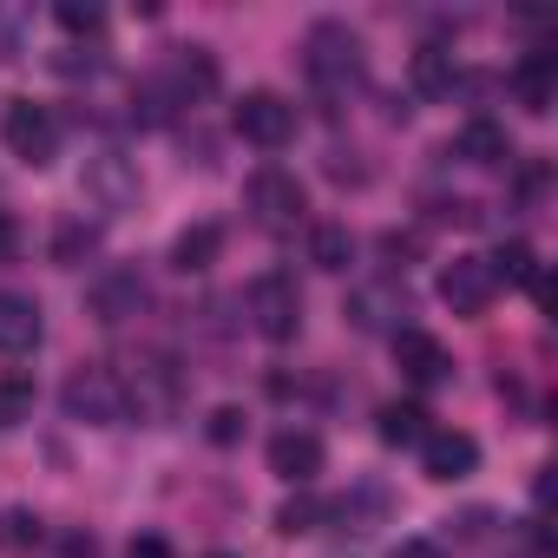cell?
<instances>
[{"label":"cell","instance_id":"2","mask_svg":"<svg viewBox=\"0 0 558 558\" xmlns=\"http://www.w3.org/2000/svg\"><path fill=\"white\" fill-rule=\"evenodd\" d=\"M243 210H250L256 230L290 236V230L310 217V191H303V178L283 171V165H256V171L243 178Z\"/></svg>","mask_w":558,"mask_h":558},{"label":"cell","instance_id":"13","mask_svg":"<svg viewBox=\"0 0 558 558\" xmlns=\"http://www.w3.org/2000/svg\"><path fill=\"white\" fill-rule=\"evenodd\" d=\"M40 336H47L40 303L21 296V290H0V355H34Z\"/></svg>","mask_w":558,"mask_h":558},{"label":"cell","instance_id":"32","mask_svg":"<svg viewBox=\"0 0 558 558\" xmlns=\"http://www.w3.org/2000/svg\"><path fill=\"white\" fill-rule=\"evenodd\" d=\"M60 551L66 558H99V538L93 532H60Z\"/></svg>","mask_w":558,"mask_h":558},{"label":"cell","instance_id":"26","mask_svg":"<svg viewBox=\"0 0 558 558\" xmlns=\"http://www.w3.org/2000/svg\"><path fill=\"white\" fill-rule=\"evenodd\" d=\"M316 525H323V499L316 493H296V499H283V512H276V532H283V538H303Z\"/></svg>","mask_w":558,"mask_h":558},{"label":"cell","instance_id":"17","mask_svg":"<svg viewBox=\"0 0 558 558\" xmlns=\"http://www.w3.org/2000/svg\"><path fill=\"white\" fill-rule=\"evenodd\" d=\"M512 93H519V106H525V112H551V99H558V60L538 47V53L512 73Z\"/></svg>","mask_w":558,"mask_h":558},{"label":"cell","instance_id":"16","mask_svg":"<svg viewBox=\"0 0 558 558\" xmlns=\"http://www.w3.org/2000/svg\"><path fill=\"white\" fill-rule=\"evenodd\" d=\"M388 486H355V493H342V499H323V519H342L349 532H375L381 519H388Z\"/></svg>","mask_w":558,"mask_h":558},{"label":"cell","instance_id":"33","mask_svg":"<svg viewBox=\"0 0 558 558\" xmlns=\"http://www.w3.org/2000/svg\"><path fill=\"white\" fill-rule=\"evenodd\" d=\"M388 558H440V545H434V538H401Z\"/></svg>","mask_w":558,"mask_h":558},{"label":"cell","instance_id":"30","mask_svg":"<svg viewBox=\"0 0 558 558\" xmlns=\"http://www.w3.org/2000/svg\"><path fill=\"white\" fill-rule=\"evenodd\" d=\"M125 558H178V551H171V538H165V532H138V538L125 545Z\"/></svg>","mask_w":558,"mask_h":558},{"label":"cell","instance_id":"20","mask_svg":"<svg viewBox=\"0 0 558 558\" xmlns=\"http://www.w3.org/2000/svg\"><path fill=\"white\" fill-rule=\"evenodd\" d=\"M93 250H99V223H86V217H60V230H53V263H60V269H80Z\"/></svg>","mask_w":558,"mask_h":558},{"label":"cell","instance_id":"7","mask_svg":"<svg viewBox=\"0 0 558 558\" xmlns=\"http://www.w3.org/2000/svg\"><path fill=\"white\" fill-rule=\"evenodd\" d=\"M493 296H499V283H493V269H486V256H453L447 269H440V303L453 310V316H486L493 310Z\"/></svg>","mask_w":558,"mask_h":558},{"label":"cell","instance_id":"3","mask_svg":"<svg viewBox=\"0 0 558 558\" xmlns=\"http://www.w3.org/2000/svg\"><path fill=\"white\" fill-rule=\"evenodd\" d=\"M243 310H250V329L263 342H276V349L303 336V290H296L290 269H263L256 283L243 290Z\"/></svg>","mask_w":558,"mask_h":558},{"label":"cell","instance_id":"23","mask_svg":"<svg viewBox=\"0 0 558 558\" xmlns=\"http://www.w3.org/2000/svg\"><path fill=\"white\" fill-rule=\"evenodd\" d=\"M486 269H493V283L506 290V283H532V276H538V263H532V243H499L493 256H486Z\"/></svg>","mask_w":558,"mask_h":558},{"label":"cell","instance_id":"5","mask_svg":"<svg viewBox=\"0 0 558 558\" xmlns=\"http://www.w3.org/2000/svg\"><path fill=\"white\" fill-rule=\"evenodd\" d=\"M60 401H66V414L86 421V427H119V421L132 414V408H125V381H119L112 368H73L66 388H60Z\"/></svg>","mask_w":558,"mask_h":558},{"label":"cell","instance_id":"10","mask_svg":"<svg viewBox=\"0 0 558 558\" xmlns=\"http://www.w3.org/2000/svg\"><path fill=\"white\" fill-rule=\"evenodd\" d=\"M323 460H329V447H323V434H310V427H283V434L269 440V473L290 480V486H310V480L323 473Z\"/></svg>","mask_w":558,"mask_h":558},{"label":"cell","instance_id":"12","mask_svg":"<svg viewBox=\"0 0 558 558\" xmlns=\"http://www.w3.org/2000/svg\"><path fill=\"white\" fill-rule=\"evenodd\" d=\"M395 362H401V381H414V388L453 381V355H447L427 329H401V336H395Z\"/></svg>","mask_w":558,"mask_h":558},{"label":"cell","instance_id":"21","mask_svg":"<svg viewBox=\"0 0 558 558\" xmlns=\"http://www.w3.org/2000/svg\"><path fill=\"white\" fill-rule=\"evenodd\" d=\"M310 263L329 269V276H342V269L355 263V236H349V223H316V236H310Z\"/></svg>","mask_w":558,"mask_h":558},{"label":"cell","instance_id":"11","mask_svg":"<svg viewBox=\"0 0 558 558\" xmlns=\"http://www.w3.org/2000/svg\"><path fill=\"white\" fill-rule=\"evenodd\" d=\"M473 466H480V440H473V434H460V427H434V434L421 440V473H427V480L453 486V480H466Z\"/></svg>","mask_w":558,"mask_h":558},{"label":"cell","instance_id":"15","mask_svg":"<svg viewBox=\"0 0 558 558\" xmlns=\"http://www.w3.org/2000/svg\"><path fill=\"white\" fill-rule=\"evenodd\" d=\"M395 316H408V290H395V283L355 290V296H349V323H355V329H388V336H401Z\"/></svg>","mask_w":558,"mask_h":558},{"label":"cell","instance_id":"31","mask_svg":"<svg viewBox=\"0 0 558 558\" xmlns=\"http://www.w3.org/2000/svg\"><path fill=\"white\" fill-rule=\"evenodd\" d=\"M0 263H21V223H14V210H0Z\"/></svg>","mask_w":558,"mask_h":558},{"label":"cell","instance_id":"24","mask_svg":"<svg viewBox=\"0 0 558 558\" xmlns=\"http://www.w3.org/2000/svg\"><path fill=\"white\" fill-rule=\"evenodd\" d=\"M414 86H421V93H434V99H440V93H453V86H460V73H453V53H440V47H421V53H414Z\"/></svg>","mask_w":558,"mask_h":558},{"label":"cell","instance_id":"28","mask_svg":"<svg viewBox=\"0 0 558 558\" xmlns=\"http://www.w3.org/2000/svg\"><path fill=\"white\" fill-rule=\"evenodd\" d=\"M493 525H499V512H486V506H473V512H460V519H447V538H453V545H480V538H493Z\"/></svg>","mask_w":558,"mask_h":558},{"label":"cell","instance_id":"29","mask_svg":"<svg viewBox=\"0 0 558 558\" xmlns=\"http://www.w3.org/2000/svg\"><path fill=\"white\" fill-rule=\"evenodd\" d=\"M204 440H210V447H236V440H243V408H210Z\"/></svg>","mask_w":558,"mask_h":558},{"label":"cell","instance_id":"14","mask_svg":"<svg viewBox=\"0 0 558 558\" xmlns=\"http://www.w3.org/2000/svg\"><path fill=\"white\" fill-rule=\"evenodd\" d=\"M223 256V223H191V230H178V243H171V269L178 276H204L210 263Z\"/></svg>","mask_w":558,"mask_h":558},{"label":"cell","instance_id":"6","mask_svg":"<svg viewBox=\"0 0 558 558\" xmlns=\"http://www.w3.org/2000/svg\"><path fill=\"white\" fill-rule=\"evenodd\" d=\"M0 132H8V151L21 165H34V171H47L60 158V119L47 106H34V99H8V125Z\"/></svg>","mask_w":558,"mask_h":558},{"label":"cell","instance_id":"9","mask_svg":"<svg viewBox=\"0 0 558 558\" xmlns=\"http://www.w3.org/2000/svg\"><path fill=\"white\" fill-rule=\"evenodd\" d=\"M138 310H145V276H138V269H106L99 283L86 290V316L106 323V329H119V323L138 316Z\"/></svg>","mask_w":558,"mask_h":558},{"label":"cell","instance_id":"4","mask_svg":"<svg viewBox=\"0 0 558 558\" xmlns=\"http://www.w3.org/2000/svg\"><path fill=\"white\" fill-rule=\"evenodd\" d=\"M230 125H236V138H250V145H263V151H283V145L296 138V106H290L283 93H269V86H250V93L230 106Z\"/></svg>","mask_w":558,"mask_h":558},{"label":"cell","instance_id":"27","mask_svg":"<svg viewBox=\"0 0 558 558\" xmlns=\"http://www.w3.org/2000/svg\"><path fill=\"white\" fill-rule=\"evenodd\" d=\"M53 21H60L66 34H99V27H106V8H99V0H60Z\"/></svg>","mask_w":558,"mask_h":558},{"label":"cell","instance_id":"19","mask_svg":"<svg viewBox=\"0 0 558 558\" xmlns=\"http://www.w3.org/2000/svg\"><path fill=\"white\" fill-rule=\"evenodd\" d=\"M453 158H466V165H512V138H506V125L473 119V125L453 138Z\"/></svg>","mask_w":558,"mask_h":558},{"label":"cell","instance_id":"18","mask_svg":"<svg viewBox=\"0 0 558 558\" xmlns=\"http://www.w3.org/2000/svg\"><path fill=\"white\" fill-rule=\"evenodd\" d=\"M375 434H381L388 447H421V440L434 434V414H427L421 401H388V408L375 414Z\"/></svg>","mask_w":558,"mask_h":558},{"label":"cell","instance_id":"34","mask_svg":"<svg viewBox=\"0 0 558 558\" xmlns=\"http://www.w3.org/2000/svg\"><path fill=\"white\" fill-rule=\"evenodd\" d=\"M204 558H230V551H204Z\"/></svg>","mask_w":558,"mask_h":558},{"label":"cell","instance_id":"8","mask_svg":"<svg viewBox=\"0 0 558 558\" xmlns=\"http://www.w3.org/2000/svg\"><path fill=\"white\" fill-rule=\"evenodd\" d=\"M80 191L99 204V210H132L138 204V165L132 158H119V151H99V158H86V171H80Z\"/></svg>","mask_w":558,"mask_h":558},{"label":"cell","instance_id":"22","mask_svg":"<svg viewBox=\"0 0 558 558\" xmlns=\"http://www.w3.org/2000/svg\"><path fill=\"white\" fill-rule=\"evenodd\" d=\"M34 401H40L34 375H0V434L21 427V421H34Z\"/></svg>","mask_w":558,"mask_h":558},{"label":"cell","instance_id":"25","mask_svg":"<svg viewBox=\"0 0 558 558\" xmlns=\"http://www.w3.org/2000/svg\"><path fill=\"white\" fill-rule=\"evenodd\" d=\"M40 538H47L40 512H27V506H8V512H0V551H34Z\"/></svg>","mask_w":558,"mask_h":558},{"label":"cell","instance_id":"1","mask_svg":"<svg viewBox=\"0 0 558 558\" xmlns=\"http://www.w3.org/2000/svg\"><path fill=\"white\" fill-rule=\"evenodd\" d=\"M303 73H310V86H316L323 99H349V93L368 80V47H362V34L342 27V21H316L310 40H303Z\"/></svg>","mask_w":558,"mask_h":558}]
</instances>
